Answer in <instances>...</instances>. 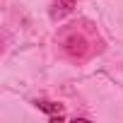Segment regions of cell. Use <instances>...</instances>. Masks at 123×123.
<instances>
[{
    "label": "cell",
    "mask_w": 123,
    "mask_h": 123,
    "mask_svg": "<svg viewBox=\"0 0 123 123\" xmlns=\"http://www.w3.org/2000/svg\"><path fill=\"white\" fill-rule=\"evenodd\" d=\"M36 109L43 111V113H48L53 121L55 118H63V106L55 104V101H36Z\"/></svg>",
    "instance_id": "6da1fadb"
},
{
    "label": "cell",
    "mask_w": 123,
    "mask_h": 123,
    "mask_svg": "<svg viewBox=\"0 0 123 123\" xmlns=\"http://www.w3.org/2000/svg\"><path fill=\"white\" fill-rule=\"evenodd\" d=\"M75 7V0H53V15H68Z\"/></svg>",
    "instance_id": "7a4b0ae2"
},
{
    "label": "cell",
    "mask_w": 123,
    "mask_h": 123,
    "mask_svg": "<svg viewBox=\"0 0 123 123\" xmlns=\"http://www.w3.org/2000/svg\"><path fill=\"white\" fill-rule=\"evenodd\" d=\"M82 46H85V41H82L80 36H73V39H68V51H70V53H82V51H85Z\"/></svg>",
    "instance_id": "3957f363"
}]
</instances>
